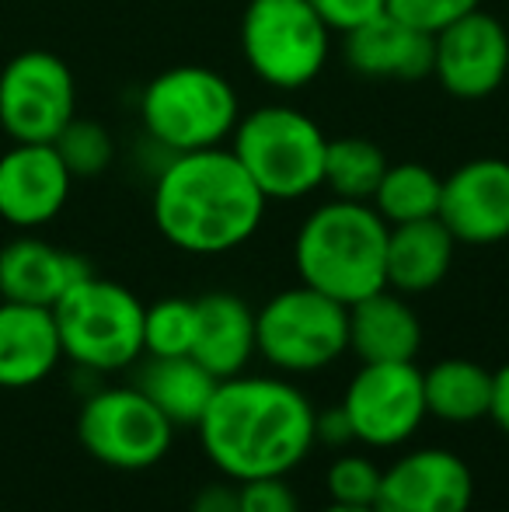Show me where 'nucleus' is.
Instances as JSON below:
<instances>
[{
	"instance_id": "obj_25",
	"label": "nucleus",
	"mask_w": 509,
	"mask_h": 512,
	"mask_svg": "<svg viewBox=\"0 0 509 512\" xmlns=\"http://www.w3.org/2000/svg\"><path fill=\"white\" fill-rule=\"evenodd\" d=\"M387 157L367 136H339L325 147V178L321 189H328L335 199H353L370 203L387 171Z\"/></svg>"
},
{
	"instance_id": "obj_32",
	"label": "nucleus",
	"mask_w": 509,
	"mask_h": 512,
	"mask_svg": "<svg viewBox=\"0 0 509 512\" xmlns=\"http://www.w3.org/2000/svg\"><path fill=\"white\" fill-rule=\"evenodd\" d=\"M314 439L328 450H346L349 443H356V432L353 422H349L346 408L332 405V408H321L314 411Z\"/></svg>"
},
{
	"instance_id": "obj_33",
	"label": "nucleus",
	"mask_w": 509,
	"mask_h": 512,
	"mask_svg": "<svg viewBox=\"0 0 509 512\" xmlns=\"http://www.w3.org/2000/svg\"><path fill=\"white\" fill-rule=\"evenodd\" d=\"M189 512H238V481L224 478L213 481V485H203L192 495Z\"/></svg>"
},
{
	"instance_id": "obj_27",
	"label": "nucleus",
	"mask_w": 509,
	"mask_h": 512,
	"mask_svg": "<svg viewBox=\"0 0 509 512\" xmlns=\"http://www.w3.org/2000/svg\"><path fill=\"white\" fill-rule=\"evenodd\" d=\"M53 147L74 178H98L102 171H109L112 157H116V143H112L109 129L95 119H81V115H74L63 126Z\"/></svg>"
},
{
	"instance_id": "obj_8",
	"label": "nucleus",
	"mask_w": 509,
	"mask_h": 512,
	"mask_svg": "<svg viewBox=\"0 0 509 512\" xmlns=\"http://www.w3.org/2000/svg\"><path fill=\"white\" fill-rule=\"evenodd\" d=\"M248 70L276 91H300L325 70L332 28L307 0H248L241 18Z\"/></svg>"
},
{
	"instance_id": "obj_21",
	"label": "nucleus",
	"mask_w": 509,
	"mask_h": 512,
	"mask_svg": "<svg viewBox=\"0 0 509 512\" xmlns=\"http://www.w3.org/2000/svg\"><path fill=\"white\" fill-rule=\"evenodd\" d=\"M454 255L457 241L443 227L440 216L398 223L387 230V290L401 293V297L436 290L454 269Z\"/></svg>"
},
{
	"instance_id": "obj_13",
	"label": "nucleus",
	"mask_w": 509,
	"mask_h": 512,
	"mask_svg": "<svg viewBox=\"0 0 509 512\" xmlns=\"http://www.w3.org/2000/svg\"><path fill=\"white\" fill-rule=\"evenodd\" d=\"M475 499V478L464 457L443 446L401 453L384 467L377 488V512H468Z\"/></svg>"
},
{
	"instance_id": "obj_10",
	"label": "nucleus",
	"mask_w": 509,
	"mask_h": 512,
	"mask_svg": "<svg viewBox=\"0 0 509 512\" xmlns=\"http://www.w3.org/2000/svg\"><path fill=\"white\" fill-rule=\"evenodd\" d=\"M77 115L70 67L46 49H25L0 70V129L14 143H53Z\"/></svg>"
},
{
	"instance_id": "obj_16",
	"label": "nucleus",
	"mask_w": 509,
	"mask_h": 512,
	"mask_svg": "<svg viewBox=\"0 0 509 512\" xmlns=\"http://www.w3.org/2000/svg\"><path fill=\"white\" fill-rule=\"evenodd\" d=\"M346 63L360 77L408 84L422 81L433 77V35L384 11L367 25L346 32Z\"/></svg>"
},
{
	"instance_id": "obj_26",
	"label": "nucleus",
	"mask_w": 509,
	"mask_h": 512,
	"mask_svg": "<svg viewBox=\"0 0 509 512\" xmlns=\"http://www.w3.org/2000/svg\"><path fill=\"white\" fill-rule=\"evenodd\" d=\"M196 342V300L164 297L143 307V356H192Z\"/></svg>"
},
{
	"instance_id": "obj_35",
	"label": "nucleus",
	"mask_w": 509,
	"mask_h": 512,
	"mask_svg": "<svg viewBox=\"0 0 509 512\" xmlns=\"http://www.w3.org/2000/svg\"><path fill=\"white\" fill-rule=\"evenodd\" d=\"M321 512H377L374 506H346V502H328Z\"/></svg>"
},
{
	"instance_id": "obj_14",
	"label": "nucleus",
	"mask_w": 509,
	"mask_h": 512,
	"mask_svg": "<svg viewBox=\"0 0 509 512\" xmlns=\"http://www.w3.org/2000/svg\"><path fill=\"white\" fill-rule=\"evenodd\" d=\"M457 244L489 248L509 237V161L475 157L443 178L440 213Z\"/></svg>"
},
{
	"instance_id": "obj_30",
	"label": "nucleus",
	"mask_w": 509,
	"mask_h": 512,
	"mask_svg": "<svg viewBox=\"0 0 509 512\" xmlns=\"http://www.w3.org/2000/svg\"><path fill=\"white\" fill-rule=\"evenodd\" d=\"M238 512H300L286 478H255L238 485Z\"/></svg>"
},
{
	"instance_id": "obj_15",
	"label": "nucleus",
	"mask_w": 509,
	"mask_h": 512,
	"mask_svg": "<svg viewBox=\"0 0 509 512\" xmlns=\"http://www.w3.org/2000/svg\"><path fill=\"white\" fill-rule=\"evenodd\" d=\"M74 189V175L53 143H14L0 154V220L32 230L56 220Z\"/></svg>"
},
{
	"instance_id": "obj_9",
	"label": "nucleus",
	"mask_w": 509,
	"mask_h": 512,
	"mask_svg": "<svg viewBox=\"0 0 509 512\" xmlns=\"http://www.w3.org/2000/svg\"><path fill=\"white\" fill-rule=\"evenodd\" d=\"M81 446L112 471H147L168 457L175 425L140 387H105L81 405Z\"/></svg>"
},
{
	"instance_id": "obj_31",
	"label": "nucleus",
	"mask_w": 509,
	"mask_h": 512,
	"mask_svg": "<svg viewBox=\"0 0 509 512\" xmlns=\"http://www.w3.org/2000/svg\"><path fill=\"white\" fill-rule=\"evenodd\" d=\"M332 32H353L387 11V0H307Z\"/></svg>"
},
{
	"instance_id": "obj_6",
	"label": "nucleus",
	"mask_w": 509,
	"mask_h": 512,
	"mask_svg": "<svg viewBox=\"0 0 509 512\" xmlns=\"http://www.w3.org/2000/svg\"><path fill=\"white\" fill-rule=\"evenodd\" d=\"M63 356L91 373H116L143 356V304L123 283L91 272L53 304Z\"/></svg>"
},
{
	"instance_id": "obj_11",
	"label": "nucleus",
	"mask_w": 509,
	"mask_h": 512,
	"mask_svg": "<svg viewBox=\"0 0 509 512\" xmlns=\"http://www.w3.org/2000/svg\"><path fill=\"white\" fill-rule=\"evenodd\" d=\"M356 443L370 450H394L408 443L429 418L422 370L412 363H363L342 394Z\"/></svg>"
},
{
	"instance_id": "obj_24",
	"label": "nucleus",
	"mask_w": 509,
	"mask_h": 512,
	"mask_svg": "<svg viewBox=\"0 0 509 512\" xmlns=\"http://www.w3.org/2000/svg\"><path fill=\"white\" fill-rule=\"evenodd\" d=\"M440 192L443 178L433 168L419 161H401L387 164L370 206L381 213L387 227H398V223L429 220V216L440 213Z\"/></svg>"
},
{
	"instance_id": "obj_2",
	"label": "nucleus",
	"mask_w": 509,
	"mask_h": 512,
	"mask_svg": "<svg viewBox=\"0 0 509 512\" xmlns=\"http://www.w3.org/2000/svg\"><path fill=\"white\" fill-rule=\"evenodd\" d=\"M269 199L258 192L231 147L171 154L157 171L150 213L171 248L185 255H227L258 234Z\"/></svg>"
},
{
	"instance_id": "obj_19",
	"label": "nucleus",
	"mask_w": 509,
	"mask_h": 512,
	"mask_svg": "<svg viewBox=\"0 0 509 512\" xmlns=\"http://www.w3.org/2000/svg\"><path fill=\"white\" fill-rule=\"evenodd\" d=\"M419 349V314L401 293L384 286L349 304V352L360 363H412Z\"/></svg>"
},
{
	"instance_id": "obj_12",
	"label": "nucleus",
	"mask_w": 509,
	"mask_h": 512,
	"mask_svg": "<svg viewBox=\"0 0 509 512\" xmlns=\"http://www.w3.org/2000/svg\"><path fill=\"white\" fill-rule=\"evenodd\" d=\"M433 77L461 102L492 98L509 84V28L482 7L450 21L433 35Z\"/></svg>"
},
{
	"instance_id": "obj_18",
	"label": "nucleus",
	"mask_w": 509,
	"mask_h": 512,
	"mask_svg": "<svg viewBox=\"0 0 509 512\" xmlns=\"http://www.w3.org/2000/svg\"><path fill=\"white\" fill-rule=\"evenodd\" d=\"M63 345L53 310L0 300V387L25 391L60 366Z\"/></svg>"
},
{
	"instance_id": "obj_23",
	"label": "nucleus",
	"mask_w": 509,
	"mask_h": 512,
	"mask_svg": "<svg viewBox=\"0 0 509 512\" xmlns=\"http://www.w3.org/2000/svg\"><path fill=\"white\" fill-rule=\"evenodd\" d=\"M426 411L440 422L471 425L489 418L492 405V373L471 359H440L422 373Z\"/></svg>"
},
{
	"instance_id": "obj_22",
	"label": "nucleus",
	"mask_w": 509,
	"mask_h": 512,
	"mask_svg": "<svg viewBox=\"0 0 509 512\" xmlns=\"http://www.w3.org/2000/svg\"><path fill=\"white\" fill-rule=\"evenodd\" d=\"M220 380L192 356H147L136 387L164 411L171 425H199Z\"/></svg>"
},
{
	"instance_id": "obj_29",
	"label": "nucleus",
	"mask_w": 509,
	"mask_h": 512,
	"mask_svg": "<svg viewBox=\"0 0 509 512\" xmlns=\"http://www.w3.org/2000/svg\"><path fill=\"white\" fill-rule=\"evenodd\" d=\"M478 7H482V0H387V14L429 35H436L450 21L464 18Z\"/></svg>"
},
{
	"instance_id": "obj_17",
	"label": "nucleus",
	"mask_w": 509,
	"mask_h": 512,
	"mask_svg": "<svg viewBox=\"0 0 509 512\" xmlns=\"http://www.w3.org/2000/svg\"><path fill=\"white\" fill-rule=\"evenodd\" d=\"M91 276V265L74 251H63L39 237H18L0 248V300L49 307Z\"/></svg>"
},
{
	"instance_id": "obj_28",
	"label": "nucleus",
	"mask_w": 509,
	"mask_h": 512,
	"mask_svg": "<svg viewBox=\"0 0 509 512\" xmlns=\"http://www.w3.org/2000/svg\"><path fill=\"white\" fill-rule=\"evenodd\" d=\"M381 467L367 457V453H349L342 450L332 460L325 474V485L332 502H346V506H374L377 488H381Z\"/></svg>"
},
{
	"instance_id": "obj_4",
	"label": "nucleus",
	"mask_w": 509,
	"mask_h": 512,
	"mask_svg": "<svg viewBox=\"0 0 509 512\" xmlns=\"http://www.w3.org/2000/svg\"><path fill=\"white\" fill-rule=\"evenodd\" d=\"M328 136L293 105H262L241 115L231 133V154L252 175L265 199L290 203L321 189Z\"/></svg>"
},
{
	"instance_id": "obj_20",
	"label": "nucleus",
	"mask_w": 509,
	"mask_h": 512,
	"mask_svg": "<svg viewBox=\"0 0 509 512\" xmlns=\"http://www.w3.org/2000/svg\"><path fill=\"white\" fill-rule=\"evenodd\" d=\"M258 352L255 310L234 293H203L196 300V342L192 359L217 380L238 377Z\"/></svg>"
},
{
	"instance_id": "obj_7",
	"label": "nucleus",
	"mask_w": 509,
	"mask_h": 512,
	"mask_svg": "<svg viewBox=\"0 0 509 512\" xmlns=\"http://www.w3.org/2000/svg\"><path fill=\"white\" fill-rule=\"evenodd\" d=\"M258 356L279 373L328 370L349 352V307L311 286H290L255 310Z\"/></svg>"
},
{
	"instance_id": "obj_5",
	"label": "nucleus",
	"mask_w": 509,
	"mask_h": 512,
	"mask_svg": "<svg viewBox=\"0 0 509 512\" xmlns=\"http://www.w3.org/2000/svg\"><path fill=\"white\" fill-rule=\"evenodd\" d=\"M147 136L168 154L227 147L241 119L238 91L224 74L199 63L161 70L140 95Z\"/></svg>"
},
{
	"instance_id": "obj_1",
	"label": "nucleus",
	"mask_w": 509,
	"mask_h": 512,
	"mask_svg": "<svg viewBox=\"0 0 509 512\" xmlns=\"http://www.w3.org/2000/svg\"><path fill=\"white\" fill-rule=\"evenodd\" d=\"M314 408L297 384L279 377H227L199 418V443L231 481L286 478L314 450Z\"/></svg>"
},
{
	"instance_id": "obj_3",
	"label": "nucleus",
	"mask_w": 509,
	"mask_h": 512,
	"mask_svg": "<svg viewBox=\"0 0 509 512\" xmlns=\"http://www.w3.org/2000/svg\"><path fill=\"white\" fill-rule=\"evenodd\" d=\"M387 223L370 203L332 199L307 213L293 237V265L304 286L356 304L387 286Z\"/></svg>"
},
{
	"instance_id": "obj_34",
	"label": "nucleus",
	"mask_w": 509,
	"mask_h": 512,
	"mask_svg": "<svg viewBox=\"0 0 509 512\" xmlns=\"http://www.w3.org/2000/svg\"><path fill=\"white\" fill-rule=\"evenodd\" d=\"M489 418L496 422V429L509 439V363L499 366L492 373V405H489Z\"/></svg>"
}]
</instances>
